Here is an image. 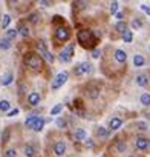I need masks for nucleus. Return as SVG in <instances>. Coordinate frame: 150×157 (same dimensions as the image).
<instances>
[{
	"mask_svg": "<svg viewBox=\"0 0 150 157\" xmlns=\"http://www.w3.org/2000/svg\"><path fill=\"white\" fill-rule=\"evenodd\" d=\"M25 63L29 68H32V70H40L43 62H42V59H40L38 56H35V54H28V56L25 57Z\"/></svg>",
	"mask_w": 150,
	"mask_h": 157,
	"instance_id": "1",
	"label": "nucleus"
},
{
	"mask_svg": "<svg viewBox=\"0 0 150 157\" xmlns=\"http://www.w3.org/2000/svg\"><path fill=\"white\" fill-rule=\"evenodd\" d=\"M67 77H69V72H67V71H63V72H60L58 76H57L55 79H54V82H52L51 88H52V90H58L60 86H63V85L66 83Z\"/></svg>",
	"mask_w": 150,
	"mask_h": 157,
	"instance_id": "2",
	"label": "nucleus"
},
{
	"mask_svg": "<svg viewBox=\"0 0 150 157\" xmlns=\"http://www.w3.org/2000/svg\"><path fill=\"white\" fill-rule=\"evenodd\" d=\"M72 56H74V45H69V46H66L64 49L60 52V60L63 63H67V62H71Z\"/></svg>",
	"mask_w": 150,
	"mask_h": 157,
	"instance_id": "3",
	"label": "nucleus"
},
{
	"mask_svg": "<svg viewBox=\"0 0 150 157\" xmlns=\"http://www.w3.org/2000/svg\"><path fill=\"white\" fill-rule=\"evenodd\" d=\"M37 48H38V51H40V52H42L43 56H45V59L47 60V62H49V63H54V60H55V57H54L52 54L46 49V45H45L43 42H38V43H37Z\"/></svg>",
	"mask_w": 150,
	"mask_h": 157,
	"instance_id": "4",
	"label": "nucleus"
},
{
	"mask_svg": "<svg viewBox=\"0 0 150 157\" xmlns=\"http://www.w3.org/2000/svg\"><path fill=\"white\" fill-rule=\"evenodd\" d=\"M91 39H92V34H91V31H86V29H83V31H80V32H78V42H80V43L87 45V42H91Z\"/></svg>",
	"mask_w": 150,
	"mask_h": 157,
	"instance_id": "5",
	"label": "nucleus"
},
{
	"mask_svg": "<svg viewBox=\"0 0 150 157\" xmlns=\"http://www.w3.org/2000/svg\"><path fill=\"white\" fill-rule=\"evenodd\" d=\"M150 146V142H149V139H144V137H138L135 140V148H138V149H147Z\"/></svg>",
	"mask_w": 150,
	"mask_h": 157,
	"instance_id": "6",
	"label": "nucleus"
},
{
	"mask_svg": "<svg viewBox=\"0 0 150 157\" xmlns=\"http://www.w3.org/2000/svg\"><path fill=\"white\" fill-rule=\"evenodd\" d=\"M54 151H55L57 156H64V153H66V142L58 140L55 143V146H54Z\"/></svg>",
	"mask_w": 150,
	"mask_h": 157,
	"instance_id": "7",
	"label": "nucleus"
},
{
	"mask_svg": "<svg viewBox=\"0 0 150 157\" xmlns=\"http://www.w3.org/2000/svg\"><path fill=\"white\" fill-rule=\"evenodd\" d=\"M55 36L58 40H61V42H66V40H69V31H67L66 28H58L55 31Z\"/></svg>",
	"mask_w": 150,
	"mask_h": 157,
	"instance_id": "8",
	"label": "nucleus"
},
{
	"mask_svg": "<svg viewBox=\"0 0 150 157\" xmlns=\"http://www.w3.org/2000/svg\"><path fill=\"white\" fill-rule=\"evenodd\" d=\"M115 59H117V62L120 63H124L126 60H127V54L124 49H117L115 51Z\"/></svg>",
	"mask_w": 150,
	"mask_h": 157,
	"instance_id": "9",
	"label": "nucleus"
},
{
	"mask_svg": "<svg viewBox=\"0 0 150 157\" xmlns=\"http://www.w3.org/2000/svg\"><path fill=\"white\" fill-rule=\"evenodd\" d=\"M28 102H29L31 106H37L38 102H40V94L38 92H31L29 97H28Z\"/></svg>",
	"mask_w": 150,
	"mask_h": 157,
	"instance_id": "10",
	"label": "nucleus"
},
{
	"mask_svg": "<svg viewBox=\"0 0 150 157\" xmlns=\"http://www.w3.org/2000/svg\"><path fill=\"white\" fill-rule=\"evenodd\" d=\"M121 125H122V120L118 119V117H113L110 122H109V128H110L112 131H117V129H118Z\"/></svg>",
	"mask_w": 150,
	"mask_h": 157,
	"instance_id": "11",
	"label": "nucleus"
},
{
	"mask_svg": "<svg viewBox=\"0 0 150 157\" xmlns=\"http://www.w3.org/2000/svg\"><path fill=\"white\" fill-rule=\"evenodd\" d=\"M149 83V77L146 74H139V76H136V85L138 86H146Z\"/></svg>",
	"mask_w": 150,
	"mask_h": 157,
	"instance_id": "12",
	"label": "nucleus"
},
{
	"mask_svg": "<svg viewBox=\"0 0 150 157\" xmlns=\"http://www.w3.org/2000/svg\"><path fill=\"white\" fill-rule=\"evenodd\" d=\"M43 126H45V119H42V117H37V120H35V123H34V126H32V129L34 131H42L43 129Z\"/></svg>",
	"mask_w": 150,
	"mask_h": 157,
	"instance_id": "13",
	"label": "nucleus"
},
{
	"mask_svg": "<svg viewBox=\"0 0 150 157\" xmlns=\"http://www.w3.org/2000/svg\"><path fill=\"white\" fill-rule=\"evenodd\" d=\"M74 137L77 139V140H83V139H86V131H84L83 128L75 129V131H74Z\"/></svg>",
	"mask_w": 150,
	"mask_h": 157,
	"instance_id": "14",
	"label": "nucleus"
},
{
	"mask_svg": "<svg viewBox=\"0 0 150 157\" xmlns=\"http://www.w3.org/2000/svg\"><path fill=\"white\" fill-rule=\"evenodd\" d=\"M146 63V60H144V57L141 56V54H136V56L133 57V65L136 66V68H139V66H142Z\"/></svg>",
	"mask_w": 150,
	"mask_h": 157,
	"instance_id": "15",
	"label": "nucleus"
},
{
	"mask_svg": "<svg viewBox=\"0 0 150 157\" xmlns=\"http://www.w3.org/2000/svg\"><path fill=\"white\" fill-rule=\"evenodd\" d=\"M12 80H14V76H12V72H8V74H5V76L2 77V85H11L12 83Z\"/></svg>",
	"mask_w": 150,
	"mask_h": 157,
	"instance_id": "16",
	"label": "nucleus"
},
{
	"mask_svg": "<svg viewBox=\"0 0 150 157\" xmlns=\"http://www.w3.org/2000/svg\"><path fill=\"white\" fill-rule=\"evenodd\" d=\"M25 156L26 157H34L35 156V148H34L32 145H26L25 146Z\"/></svg>",
	"mask_w": 150,
	"mask_h": 157,
	"instance_id": "17",
	"label": "nucleus"
},
{
	"mask_svg": "<svg viewBox=\"0 0 150 157\" xmlns=\"http://www.w3.org/2000/svg\"><path fill=\"white\" fill-rule=\"evenodd\" d=\"M115 29H117L118 32H121V34H124L127 31V23L126 22H118L117 25H115Z\"/></svg>",
	"mask_w": 150,
	"mask_h": 157,
	"instance_id": "18",
	"label": "nucleus"
},
{
	"mask_svg": "<svg viewBox=\"0 0 150 157\" xmlns=\"http://www.w3.org/2000/svg\"><path fill=\"white\" fill-rule=\"evenodd\" d=\"M141 103L144 106H149L150 105V94L149 92H142L141 94Z\"/></svg>",
	"mask_w": 150,
	"mask_h": 157,
	"instance_id": "19",
	"label": "nucleus"
},
{
	"mask_svg": "<svg viewBox=\"0 0 150 157\" xmlns=\"http://www.w3.org/2000/svg\"><path fill=\"white\" fill-rule=\"evenodd\" d=\"M17 34H18V31H17V29H8V31H6L5 39H8L9 42H11L12 39H16V37H17Z\"/></svg>",
	"mask_w": 150,
	"mask_h": 157,
	"instance_id": "20",
	"label": "nucleus"
},
{
	"mask_svg": "<svg viewBox=\"0 0 150 157\" xmlns=\"http://www.w3.org/2000/svg\"><path fill=\"white\" fill-rule=\"evenodd\" d=\"M80 68H81V72H83V74H87V72H91V71H92V65H91V63H87V62L81 63Z\"/></svg>",
	"mask_w": 150,
	"mask_h": 157,
	"instance_id": "21",
	"label": "nucleus"
},
{
	"mask_svg": "<svg viewBox=\"0 0 150 157\" xmlns=\"http://www.w3.org/2000/svg\"><path fill=\"white\" fill-rule=\"evenodd\" d=\"M35 120H37L35 115H29V117L26 119V122H25V126H26V128H32L34 123H35Z\"/></svg>",
	"mask_w": 150,
	"mask_h": 157,
	"instance_id": "22",
	"label": "nucleus"
},
{
	"mask_svg": "<svg viewBox=\"0 0 150 157\" xmlns=\"http://www.w3.org/2000/svg\"><path fill=\"white\" fill-rule=\"evenodd\" d=\"M109 129H106V128H103V126H100L98 129H97V134H98V137H107L109 135Z\"/></svg>",
	"mask_w": 150,
	"mask_h": 157,
	"instance_id": "23",
	"label": "nucleus"
},
{
	"mask_svg": "<svg viewBox=\"0 0 150 157\" xmlns=\"http://www.w3.org/2000/svg\"><path fill=\"white\" fill-rule=\"evenodd\" d=\"M132 39H133L132 31H126L124 34H122V40H124L126 43H130V42H132Z\"/></svg>",
	"mask_w": 150,
	"mask_h": 157,
	"instance_id": "24",
	"label": "nucleus"
},
{
	"mask_svg": "<svg viewBox=\"0 0 150 157\" xmlns=\"http://www.w3.org/2000/svg\"><path fill=\"white\" fill-rule=\"evenodd\" d=\"M0 48H2V49H9V48H11V42L8 39L3 37L2 40H0Z\"/></svg>",
	"mask_w": 150,
	"mask_h": 157,
	"instance_id": "25",
	"label": "nucleus"
},
{
	"mask_svg": "<svg viewBox=\"0 0 150 157\" xmlns=\"http://www.w3.org/2000/svg\"><path fill=\"white\" fill-rule=\"evenodd\" d=\"M11 23V17L8 16V14H6V16H3V20H2V28L3 29H6V28H8V25Z\"/></svg>",
	"mask_w": 150,
	"mask_h": 157,
	"instance_id": "26",
	"label": "nucleus"
},
{
	"mask_svg": "<svg viewBox=\"0 0 150 157\" xmlns=\"http://www.w3.org/2000/svg\"><path fill=\"white\" fill-rule=\"evenodd\" d=\"M9 102L8 100H2V102H0V111H8L9 110Z\"/></svg>",
	"mask_w": 150,
	"mask_h": 157,
	"instance_id": "27",
	"label": "nucleus"
},
{
	"mask_svg": "<svg viewBox=\"0 0 150 157\" xmlns=\"http://www.w3.org/2000/svg\"><path fill=\"white\" fill-rule=\"evenodd\" d=\"M141 26H142V22H141L139 19H135V20H132V28H133V29H139Z\"/></svg>",
	"mask_w": 150,
	"mask_h": 157,
	"instance_id": "28",
	"label": "nucleus"
},
{
	"mask_svg": "<svg viewBox=\"0 0 150 157\" xmlns=\"http://www.w3.org/2000/svg\"><path fill=\"white\" fill-rule=\"evenodd\" d=\"M18 31H20V34H22L23 37H28V36H29V29H28V26H25V25L20 26Z\"/></svg>",
	"mask_w": 150,
	"mask_h": 157,
	"instance_id": "29",
	"label": "nucleus"
},
{
	"mask_svg": "<svg viewBox=\"0 0 150 157\" xmlns=\"http://www.w3.org/2000/svg\"><path fill=\"white\" fill-rule=\"evenodd\" d=\"M61 110H63V105H57V106H54L52 110H51V115H57Z\"/></svg>",
	"mask_w": 150,
	"mask_h": 157,
	"instance_id": "30",
	"label": "nucleus"
},
{
	"mask_svg": "<svg viewBox=\"0 0 150 157\" xmlns=\"http://www.w3.org/2000/svg\"><path fill=\"white\" fill-rule=\"evenodd\" d=\"M117 149H118L120 153L126 151V143H124V142H118V143H117Z\"/></svg>",
	"mask_w": 150,
	"mask_h": 157,
	"instance_id": "31",
	"label": "nucleus"
},
{
	"mask_svg": "<svg viewBox=\"0 0 150 157\" xmlns=\"http://www.w3.org/2000/svg\"><path fill=\"white\" fill-rule=\"evenodd\" d=\"M136 128H139L141 131H147V125L144 122H136Z\"/></svg>",
	"mask_w": 150,
	"mask_h": 157,
	"instance_id": "32",
	"label": "nucleus"
},
{
	"mask_svg": "<svg viewBox=\"0 0 150 157\" xmlns=\"http://www.w3.org/2000/svg\"><path fill=\"white\" fill-rule=\"evenodd\" d=\"M5 157H17L16 149H8V151L5 153Z\"/></svg>",
	"mask_w": 150,
	"mask_h": 157,
	"instance_id": "33",
	"label": "nucleus"
},
{
	"mask_svg": "<svg viewBox=\"0 0 150 157\" xmlns=\"http://www.w3.org/2000/svg\"><path fill=\"white\" fill-rule=\"evenodd\" d=\"M117 9H118V2H112V5H110V12H112V14H117Z\"/></svg>",
	"mask_w": 150,
	"mask_h": 157,
	"instance_id": "34",
	"label": "nucleus"
},
{
	"mask_svg": "<svg viewBox=\"0 0 150 157\" xmlns=\"http://www.w3.org/2000/svg\"><path fill=\"white\" fill-rule=\"evenodd\" d=\"M98 95H100V91L97 90V88H95V90H92V91H91V94H89V97H91V99H97V97H98Z\"/></svg>",
	"mask_w": 150,
	"mask_h": 157,
	"instance_id": "35",
	"label": "nucleus"
},
{
	"mask_svg": "<svg viewBox=\"0 0 150 157\" xmlns=\"http://www.w3.org/2000/svg\"><path fill=\"white\" fill-rule=\"evenodd\" d=\"M57 126H58V128H64V126H66V120L60 117V119L57 120Z\"/></svg>",
	"mask_w": 150,
	"mask_h": 157,
	"instance_id": "36",
	"label": "nucleus"
},
{
	"mask_svg": "<svg viewBox=\"0 0 150 157\" xmlns=\"http://www.w3.org/2000/svg\"><path fill=\"white\" fill-rule=\"evenodd\" d=\"M100 56H101V51L100 49H93L92 51V57L93 59H100Z\"/></svg>",
	"mask_w": 150,
	"mask_h": 157,
	"instance_id": "37",
	"label": "nucleus"
},
{
	"mask_svg": "<svg viewBox=\"0 0 150 157\" xmlns=\"http://www.w3.org/2000/svg\"><path fill=\"white\" fill-rule=\"evenodd\" d=\"M74 72L77 74V76H81V74H83V72H81V68H80V65H77V66L74 68Z\"/></svg>",
	"mask_w": 150,
	"mask_h": 157,
	"instance_id": "38",
	"label": "nucleus"
},
{
	"mask_svg": "<svg viewBox=\"0 0 150 157\" xmlns=\"http://www.w3.org/2000/svg\"><path fill=\"white\" fill-rule=\"evenodd\" d=\"M37 17H38V14H31V16H29V22L35 23V22H37Z\"/></svg>",
	"mask_w": 150,
	"mask_h": 157,
	"instance_id": "39",
	"label": "nucleus"
},
{
	"mask_svg": "<svg viewBox=\"0 0 150 157\" xmlns=\"http://www.w3.org/2000/svg\"><path fill=\"white\" fill-rule=\"evenodd\" d=\"M16 114H18V110L16 108V110H11L9 113H8V117H12V115H16Z\"/></svg>",
	"mask_w": 150,
	"mask_h": 157,
	"instance_id": "40",
	"label": "nucleus"
},
{
	"mask_svg": "<svg viewBox=\"0 0 150 157\" xmlns=\"http://www.w3.org/2000/svg\"><path fill=\"white\" fill-rule=\"evenodd\" d=\"M141 9L144 11V12H147V14L150 16V8H149V6H146V5H141Z\"/></svg>",
	"mask_w": 150,
	"mask_h": 157,
	"instance_id": "41",
	"label": "nucleus"
},
{
	"mask_svg": "<svg viewBox=\"0 0 150 157\" xmlns=\"http://www.w3.org/2000/svg\"><path fill=\"white\" fill-rule=\"evenodd\" d=\"M86 146H87V148H93V142H92L91 139H87V142H86Z\"/></svg>",
	"mask_w": 150,
	"mask_h": 157,
	"instance_id": "42",
	"label": "nucleus"
},
{
	"mask_svg": "<svg viewBox=\"0 0 150 157\" xmlns=\"http://www.w3.org/2000/svg\"><path fill=\"white\" fill-rule=\"evenodd\" d=\"M8 137H9V133H8V131H5V134H3V142L8 140Z\"/></svg>",
	"mask_w": 150,
	"mask_h": 157,
	"instance_id": "43",
	"label": "nucleus"
},
{
	"mask_svg": "<svg viewBox=\"0 0 150 157\" xmlns=\"http://www.w3.org/2000/svg\"><path fill=\"white\" fill-rule=\"evenodd\" d=\"M40 5H43V6H49L51 3H49V2H43V0H42V2H40Z\"/></svg>",
	"mask_w": 150,
	"mask_h": 157,
	"instance_id": "44",
	"label": "nucleus"
},
{
	"mask_svg": "<svg viewBox=\"0 0 150 157\" xmlns=\"http://www.w3.org/2000/svg\"><path fill=\"white\" fill-rule=\"evenodd\" d=\"M117 19H122V14H121V12H117Z\"/></svg>",
	"mask_w": 150,
	"mask_h": 157,
	"instance_id": "45",
	"label": "nucleus"
},
{
	"mask_svg": "<svg viewBox=\"0 0 150 157\" xmlns=\"http://www.w3.org/2000/svg\"><path fill=\"white\" fill-rule=\"evenodd\" d=\"M130 157H132V156H130Z\"/></svg>",
	"mask_w": 150,
	"mask_h": 157,
	"instance_id": "46",
	"label": "nucleus"
}]
</instances>
